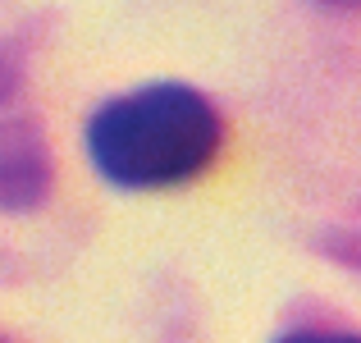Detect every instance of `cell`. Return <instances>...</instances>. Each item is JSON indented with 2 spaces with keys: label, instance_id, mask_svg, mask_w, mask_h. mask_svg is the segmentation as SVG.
Wrapping results in <instances>:
<instances>
[{
  "label": "cell",
  "instance_id": "obj_1",
  "mask_svg": "<svg viewBox=\"0 0 361 343\" xmlns=\"http://www.w3.org/2000/svg\"><path fill=\"white\" fill-rule=\"evenodd\" d=\"M220 114L183 83H151L106 101L87 124V156L119 188H174L220 151Z\"/></svg>",
  "mask_w": 361,
  "mask_h": 343
},
{
  "label": "cell",
  "instance_id": "obj_2",
  "mask_svg": "<svg viewBox=\"0 0 361 343\" xmlns=\"http://www.w3.org/2000/svg\"><path fill=\"white\" fill-rule=\"evenodd\" d=\"M279 343H361V335H325V330H298Z\"/></svg>",
  "mask_w": 361,
  "mask_h": 343
},
{
  "label": "cell",
  "instance_id": "obj_3",
  "mask_svg": "<svg viewBox=\"0 0 361 343\" xmlns=\"http://www.w3.org/2000/svg\"><path fill=\"white\" fill-rule=\"evenodd\" d=\"M325 5H338V9H361V0H325Z\"/></svg>",
  "mask_w": 361,
  "mask_h": 343
}]
</instances>
